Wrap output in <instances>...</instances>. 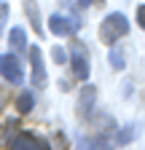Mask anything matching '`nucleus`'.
I'll use <instances>...</instances> for the list:
<instances>
[{"label": "nucleus", "mask_w": 145, "mask_h": 150, "mask_svg": "<svg viewBox=\"0 0 145 150\" xmlns=\"http://www.w3.org/2000/svg\"><path fill=\"white\" fill-rule=\"evenodd\" d=\"M0 75L8 81V83H22L24 81V67H22V59L14 54H3L0 56Z\"/></svg>", "instance_id": "obj_2"}, {"label": "nucleus", "mask_w": 145, "mask_h": 150, "mask_svg": "<svg viewBox=\"0 0 145 150\" xmlns=\"http://www.w3.org/2000/svg\"><path fill=\"white\" fill-rule=\"evenodd\" d=\"M89 150H94V147H89Z\"/></svg>", "instance_id": "obj_16"}, {"label": "nucleus", "mask_w": 145, "mask_h": 150, "mask_svg": "<svg viewBox=\"0 0 145 150\" xmlns=\"http://www.w3.org/2000/svg\"><path fill=\"white\" fill-rule=\"evenodd\" d=\"M8 40H11V46H14V48H19V51H24V48H27V43H24V30H22V27H14V30H11V35H8Z\"/></svg>", "instance_id": "obj_10"}, {"label": "nucleus", "mask_w": 145, "mask_h": 150, "mask_svg": "<svg viewBox=\"0 0 145 150\" xmlns=\"http://www.w3.org/2000/svg\"><path fill=\"white\" fill-rule=\"evenodd\" d=\"M48 27H51V32H54V35L65 38V35H70L72 30H75L78 24H72V19H67V16H62V13H51Z\"/></svg>", "instance_id": "obj_6"}, {"label": "nucleus", "mask_w": 145, "mask_h": 150, "mask_svg": "<svg viewBox=\"0 0 145 150\" xmlns=\"http://www.w3.org/2000/svg\"><path fill=\"white\" fill-rule=\"evenodd\" d=\"M30 62H32V78L30 83L35 86H46V64H43V51L38 46L30 48Z\"/></svg>", "instance_id": "obj_3"}, {"label": "nucleus", "mask_w": 145, "mask_h": 150, "mask_svg": "<svg viewBox=\"0 0 145 150\" xmlns=\"http://www.w3.org/2000/svg\"><path fill=\"white\" fill-rule=\"evenodd\" d=\"M89 3H92V0H81V6H89Z\"/></svg>", "instance_id": "obj_15"}, {"label": "nucleus", "mask_w": 145, "mask_h": 150, "mask_svg": "<svg viewBox=\"0 0 145 150\" xmlns=\"http://www.w3.org/2000/svg\"><path fill=\"white\" fill-rule=\"evenodd\" d=\"M51 56H54V62H57V64H65V62H67V54H65V48H59V46L51 48Z\"/></svg>", "instance_id": "obj_12"}, {"label": "nucleus", "mask_w": 145, "mask_h": 150, "mask_svg": "<svg viewBox=\"0 0 145 150\" xmlns=\"http://www.w3.org/2000/svg\"><path fill=\"white\" fill-rule=\"evenodd\" d=\"M110 64H113L116 70H124V59H121L118 51H110Z\"/></svg>", "instance_id": "obj_13"}, {"label": "nucleus", "mask_w": 145, "mask_h": 150, "mask_svg": "<svg viewBox=\"0 0 145 150\" xmlns=\"http://www.w3.org/2000/svg\"><path fill=\"white\" fill-rule=\"evenodd\" d=\"M70 64H72V75H75L78 81H89V59H86V51L78 43L72 46V59H70Z\"/></svg>", "instance_id": "obj_4"}, {"label": "nucleus", "mask_w": 145, "mask_h": 150, "mask_svg": "<svg viewBox=\"0 0 145 150\" xmlns=\"http://www.w3.org/2000/svg\"><path fill=\"white\" fill-rule=\"evenodd\" d=\"M92 102H94V88H92V86H86V88L81 91V112H83V115H89Z\"/></svg>", "instance_id": "obj_9"}, {"label": "nucleus", "mask_w": 145, "mask_h": 150, "mask_svg": "<svg viewBox=\"0 0 145 150\" xmlns=\"http://www.w3.org/2000/svg\"><path fill=\"white\" fill-rule=\"evenodd\" d=\"M32 107H35V97L30 91H22L19 97H16V110H19V112H30Z\"/></svg>", "instance_id": "obj_8"}, {"label": "nucleus", "mask_w": 145, "mask_h": 150, "mask_svg": "<svg viewBox=\"0 0 145 150\" xmlns=\"http://www.w3.org/2000/svg\"><path fill=\"white\" fill-rule=\"evenodd\" d=\"M8 147L11 150H48L46 142H41L38 137H32V134H16Z\"/></svg>", "instance_id": "obj_5"}, {"label": "nucleus", "mask_w": 145, "mask_h": 150, "mask_svg": "<svg viewBox=\"0 0 145 150\" xmlns=\"http://www.w3.org/2000/svg\"><path fill=\"white\" fill-rule=\"evenodd\" d=\"M137 24H140V27H145V6H140V8H137Z\"/></svg>", "instance_id": "obj_14"}, {"label": "nucleus", "mask_w": 145, "mask_h": 150, "mask_svg": "<svg viewBox=\"0 0 145 150\" xmlns=\"http://www.w3.org/2000/svg\"><path fill=\"white\" fill-rule=\"evenodd\" d=\"M24 11H27L30 22H32V30H35V32H43V27H41V16H38V3H35V0H24Z\"/></svg>", "instance_id": "obj_7"}, {"label": "nucleus", "mask_w": 145, "mask_h": 150, "mask_svg": "<svg viewBox=\"0 0 145 150\" xmlns=\"http://www.w3.org/2000/svg\"><path fill=\"white\" fill-rule=\"evenodd\" d=\"M132 139H134V126H126L121 134L116 137V142H118V145H126V142H132Z\"/></svg>", "instance_id": "obj_11"}, {"label": "nucleus", "mask_w": 145, "mask_h": 150, "mask_svg": "<svg viewBox=\"0 0 145 150\" xmlns=\"http://www.w3.org/2000/svg\"><path fill=\"white\" fill-rule=\"evenodd\" d=\"M126 32H129V19H126L124 13H107L102 19V27H100V40L107 43V46H113Z\"/></svg>", "instance_id": "obj_1"}]
</instances>
